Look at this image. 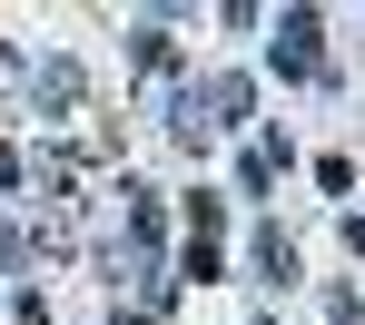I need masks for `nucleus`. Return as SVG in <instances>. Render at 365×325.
Masks as SVG:
<instances>
[{
    "mask_svg": "<svg viewBox=\"0 0 365 325\" xmlns=\"http://www.w3.org/2000/svg\"><path fill=\"white\" fill-rule=\"evenodd\" d=\"M277 69H316V10H297V20H287V30H277Z\"/></svg>",
    "mask_w": 365,
    "mask_h": 325,
    "instance_id": "obj_1",
    "label": "nucleus"
}]
</instances>
